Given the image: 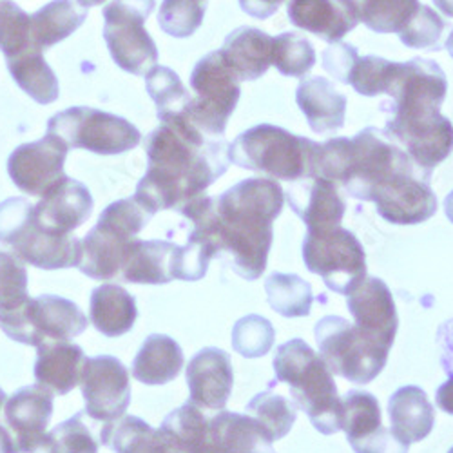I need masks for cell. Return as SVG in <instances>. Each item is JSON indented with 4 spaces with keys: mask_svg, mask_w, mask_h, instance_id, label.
<instances>
[{
    "mask_svg": "<svg viewBox=\"0 0 453 453\" xmlns=\"http://www.w3.org/2000/svg\"><path fill=\"white\" fill-rule=\"evenodd\" d=\"M283 205L285 193L276 180L247 178L219 196H200L180 212L216 256L229 259L238 276L254 281L267 269L273 223Z\"/></svg>",
    "mask_w": 453,
    "mask_h": 453,
    "instance_id": "1",
    "label": "cell"
},
{
    "mask_svg": "<svg viewBox=\"0 0 453 453\" xmlns=\"http://www.w3.org/2000/svg\"><path fill=\"white\" fill-rule=\"evenodd\" d=\"M143 149L147 171L133 198L153 216L198 200L231 165L229 143L207 136L187 115L162 122Z\"/></svg>",
    "mask_w": 453,
    "mask_h": 453,
    "instance_id": "2",
    "label": "cell"
},
{
    "mask_svg": "<svg viewBox=\"0 0 453 453\" xmlns=\"http://www.w3.org/2000/svg\"><path fill=\"white\" fill-rule=\"evenodd\" d=\"M448 79L435 60L397 62L388 88L385 134L401 145L423 171L441 165L453 150V124L441 115Z\"/></svg>",
    "mask_w": 453,
    "mask_h": 453,
    "instance_id": "3",
    "label": "cell"
},
{
    "mask_svg": "<svg viewBox=\"0 0 453 453\" xmlns=\"http://www.w3.org/2000/svg\"><path fill=\"white\" fill-rule=\"evenodd\" d=\"M273 365L278 383L288 385L296 404L309 415L319 434L342 432L343 399L339 397L332 372L309 343L290 339L280 345Z\"/></svg>",
    "mask_w": 453,
    "mask_h": 453,
    "instance_id": "4",
    "label": "cell"
},
{
    "mask_svg": "<svg viewBox=\"0 0 453 453\" xmlns=\"http://www.w3.org/2000/svg\"><path fill=\"white\" fill-rule=\"evenodd\" d=\"M318 142L292 134L290 131L259 124L229 143L231 164L283 181L312 176Z\"/></svg>",
    "mask_w": 453,
    "mask_h": 453,
    "instance_id": "5",
    "label": "cell"
},
{
    "mask_svg": "<svg viewBox=\"0 0 453 453\" xmlns=\"http://www.w3.org/2000/svg\"><path fill=\"white\" fill-rule=\"evenodd\" d=\"M0 243L29 265L44 271L79 267L81 240L44 231L35 219V205L22 196L0 203Z\"/></svg>",
    "mask_w": 453,
    "mask_h": 453,
    "instance_id": "6",
    "label": "cell"
},
{
    "mask_svg": "<svg viewBox=\"0 0 453 453\" xmlns=\"http://www.w3.org/2000/svg\"><path fill=\"white\" fill-rule=\"evenodd\" d=\"M147 223V216L131 200L112 202L102 211L98 223L81 240L77 269L98 281L120 278L126 254Z\"/></svg>",
    "mask_w": 453,
    "mask_h": 453,
    "instance_id": "7",
    "label": "cell"
},
{
    "mask_svg": "<svg viewBox=\"0 0 453 453\" xmlns=\"http://www.w3.org/2000/svg\"><path fill=\"white\" fill-rule=\"evenodd\" d=\"M314 335L319 356L328 370L350 383L368 385L387 366L390 349L372 342L342 316L319 319Z\"/></svg>",
    "mask_w": 453,
    "mask_h": 453,
    "instance_id": "8",
    "label": "cell"
},
{
    "mask_svg": "<svg viewBox=\"0 0 453 453\" xmlns=\"http://www.w3.org/2000/svg\"><path fill=\"white\" fill-rule=\"evenodd\" d=\"M88 316L71 299L42 294L29 297L15 311H0V328L12 342L39 347L46 342H69L86 332Z\"/></svg>",
    "mask_w": 453,
    "mask_h": 453,
    "instance_id": "9",
    "label": "cell"
},
{
    "mask_svg": "<svg viewBox=\"0 0 453 453\" xmlns=\"http://www.w3.org/2000/svg\"><path fill=\"white\" fill-rule=\"evenodd\" d=\"M157 0H112L104 8V41L122 71L145 77L158 62V48L145 29Z\"/></svg>",
    "mask_w": 453,
    "mask_h": 453,
    "instance_id": "10",
    "label": "cell"
},
{
    "mask_svg": "<svg viewBox=\"0 0 453 453\" xmlns=\"http://www.w3.org/2000/svg\"><path fill=\"white\" fill-rule=\"evenodd\" d=\"M48 133L60 136L69 149H86L100 157L127 153L142 142V133L134 124L88 105L57 112L48 120Z\"/></svg>",
    "mask_w": 453,
    "mask_h": 453,
    "instance_id": "11",
    "label": "cell"
},
{
    "mask_svg": "<svg viewBox=\"0 0 453 453\" xmlns=\"http://www.w3.org/2000/svg\"><path fill=\"white\" fill-rule=\"evenodd\" d=\"M195 91L187 117L200 131L212 138H223L226 124L240 102L242 88L236 73L221 51L205 55L191 73Z\"/></svg>",
    "mask_w": 453,
    "mask_h": 453,
    "instance_id": "12",
    "label": "cell"
},
{
    "mask_svg": "<svg viewBox=\"0 0 453 453\" xmlns=\"http://www.w3.org/2000/svg\"><path fill=\"white\" fill-rule=\"evenodd\" d=\"M303 261L335 294L349 296L366 278L365 249L357 236L342 225L307 231Z\"/></svg>",
    "mask_w": 453,
    "mask_h": 453,
    "instance_id": "13",
    "label": "cell"
},
{
    "mask_svg": "<svg viewBox=\"0 0 453 453\" xmlns=\"http://www.w3.org/2000/svg\"><path fill=\"white\" fill-rule=\"evenodd\" d=\"M406 150L390 140L385 131L366 127L350 138L342 187L349 196L368 202L372 188L390 174L413 165Z\"/></svg>",
    "mask_w": 453,
    "mask_h": 453,
    "instance_id": "14",
    "label": "cell"
},
{
    "mask_svg": "<svg viewBox=\"0 0 453 453\" xmlns=\"http://www.w3.org/2000/svg\"><path fill=\"white\" fill-rule=\"evenodd\" d=\"M432 174L418 164L404 167L377 183L368 196L380 216L394 225H419L437 212Z\"/></svg>",
    "mask_w": 453,
    "mask_h": 453,
    "instance_id": "15",
    "label": "cell"
},
{
    "mask_svg": "<svg viewBox=\"0 0 453 453\" xmlns=\"http://www.w3.org/2000/svg\"><path fill=\"white\" fill-rule=\"evenodd\" d=\"M81 387L84 411L95 421H117L124 418L131 404V377L126 365L115 356L86 357Z\"/></svg>",
    "mask_w": 453,
    "mask_h": 453,
    "instance_id": "16",
    "label": "cell"
},
{
    "mask_svg": "<svg viewBox=\"0 0 453 453\" xmlns=\"http://www.w3.org/2000/svg\"><path fill=\"white\" fill-rule=\"evenodd\" d=\"M67 143L48 133L44 138L19 145L8 158V174L29 196H44L64 176Z\"/></svg>",
    "mask_w": 453,
    "mask_h": 453,
    "instance_id": "17",
    "label": "cell"
},
{
    "mask_svg": "<svg viewBox=\"0 0 453 453\" xmlns=\"http://www.w3.org/2000/svg\"><path fill=\"white\" fill-rule=\"evenodd\" d=\"M53 392L35 383L17 390L6 401V421L15 437L19 453H44L48 425L53 418Z\"/></svg>",
    "mask_w": 453,
    "mask_h": 453,
    "instance_id": "18",
    "label": "cell"
},
{
    "mask_svg": "<svg viewBox=\"0 0 453 453\" xmlns=\"http://www.w3.org/2000/svg\"><path fill=\"white\" fill-rule=\"evenodd\" d=\"M347 307L356 326L372 342L392 349L399 328L394 296L381 278L366 276L349 296Z\"/></svg>",
    "mask_w": 453,
    "mask_h": 453,
    "instance_id": "19",
    "label": "cell"
},
{
    "mask_svg": "<svg viewBox=\"0 0 453 453\" xmlns=\"http://www.w3.org/2000/svg\"><path fill=\"white\" fill-rule=\"evenodd\" d=\"M273 442L250 415L219 410L207 418L193 453H274Z\"/></svg>",
    "mask_w": 453,
    "mask_h": 453,
    "instance_id": "20",
    "label": "cell"
},
{
    "mask_svg": "<svg viewBox=\"0 0 453 453\" xmlns=\"http://www.w3.org/2000/svg\"><path fill=\"white\" fill-rule=\"evenodd\" d=\"M93 207L89 188L79 180L64 176L35 205V219L44 231L67 236L91 218Z\"/></svg>",
    "mask_w": 453,
    "mask_h": 453,
    "instance_id": "21",
    "label": "cell"
},
{
    "mask_svg": "<svg viewBox=\"0 0 453 453\" xmlns=\"http://www.w3.org/2000/svg\"><path fill=\"white\" fill-rule=\"evenodd\" d=\"M234 372L231 356L221 349L207 347L187 365V387L191 401L200 410H225L231 397Z\"/></svg>",
    "mask_w": 453,
    "mask_h": 453,
    "instance_id": "22",
    "label": "cell"
},
{
    "mask_svg": "<svg viewBox=\"0 0 453 453\" xmlns=\"http://www.w3.org/2000/svg\"><path fill=\"white\" fill-rule=\"evenodd\" d=\"M290 183L288 205L309 231L342 225L347 205L335 183L319 176H305Z\"/></svg>",
    "mask_w": 453,
    "mask_h": 453,
    "instance_id": "23",
    "label": "cell"
},
{
    "mask_svg": "<svg viewBox=\"0 0 453 453\" xmlns=\"http://www.w3.org/2000/svg\"><path fill=\"white\" fill-rule=\"evenodd\" d=\"M296 102L311 129L318 134L335 133L345 126L347 96L325 77L301 79L296 89Z\"/></svg>",
    "mask_w": 453,
    "mask_h": 453,
    "instance_id": "24",
    "label": "cell"
},
{
    "mask_svg": "<svg viewBox=\"0 0 453 453\" xmlns=\"http://www.w3.org/2000/svg\"><path fill=\"white\" fill-rule=\"evenodd\" d=\"M290 22L325 42H339L359 22L342 0H290L287 8Z\"/></svg>",
    "mask_w": 453,
    "mask_h": 453,
    "instance_id": "25",
    "label": "cell"
},
{
    "mask_svg": "<svg viewBox=\"0 0 453 453\" xmlns=\"http://www.w3.org/2000/svg\"><path fill=\"white\" fill-rule=\"evenodd\" d=\"M219 51L240 82H252L263 77L273 64V36L261 29L242 26L225 36Z\"/></svg>",
    "mask_w": 453,
    "mask_h": 453,
    "instance_id": "26",
    "label": "cell"
},
{
    "mask_svg": "<svg viewBox=\"0 0 453 453\" xmlns=\"http://www.w3.org/2000/svg\"><path fill=\"white\" fill-rule=\"evenodd\" d=\"M86 354L69 342H46L36 347L35 380L58 395L81 385Z\"/></svg>",
    "mask_w": 453,
    "mask_h": 453,
    "instance_id": "27",
    "label": "cell"
},
{
    "mask_svg": "<svg viewBox=\"0 0 453 453\" xmlns=\"http://www.w3.org/2000/svg\"><path fill=\"white\" fill-rule=\"evenodd\" d=\"M392 434L404 444L421 442L435 425V408L426 392L415 385L401 387L388 401Z\"/></svg>",
    "mask_w": 453,
    "mask_h": 453,
    "instance_id": "28",
    "label": "cell"
},
{
    "mask_svg": "<svg viewBox=\"0 0 453 453\" xmlns=\"http://www.w3.org/2000/svg\"><path fill=\"white\" fill-rule=\"evenodd\" d=\"M100 442L117 453H181L165 430H157L134 415L104 425Z\"/></svg>",
    "mask_w": 453,
    "mask_h": 453,
    "instance_id": "29",
    "label": "cell"
},
{
    "mask_svg": "<svg viewBox=\"0 0 453 453\" xmlns=\"http://www.w3.org/2000/svg\"><path fill=\"white\" fill-rule=\"evenodd\" d=\"M174 245L164 240L136 238L126 254L120 280L136 285H165L173 281Z\"/></svg>",
    "mask_w": 453,
    "mask_h": 453,
    "instance_id": "30",
    "label": "cell"
},
{
    "mask_svg": "<svg viewBox=\"0 0 453 453\" xmlns=\"http://www.w3.org/2000/svg\"><path fill=\"white\" fill-rule=\"evenodd\" d=\"M183 361V350L173 337L150 334L133 361V375L149 387L167 385L180 375Z\"/></svg>",
    "mask_w": 453,
    "mask_h": 453,
    "instance_id": "31",
    "label": "cell"
},
{
    "mask_svg": "<svg viewBox=\"0 0 453 453\" xmlns=\"http://www.w3.org/2000/svg\"><path fill=\"white\" fill-rule=\"evenodd\" d=\"M138 318L136 299L124 287L104 283L91 292L89 319L105 337L127 334Z\"/></svg>",
    "mask_w": 453,
    "mask_h": 453,
    "instance_id": "32",
    "label": "cell"
},
{
    "mask_svg": "<svg viewBox=\"0 0 453 453\" xmlns=\"http://www.w3.org/2000/svg\"><path fill=\"white\" fill-rule=\"evenodd\" d=\"M88 19V10L74 0H51L31 15V36L35 46L46 51L65 41Z\"/></svg>",
    "mask_w": 453,
    "mask_h": 453,
    "instance_id": "33",
    "label": "cell"
},
{
    "mask_svg": "<svg viewBox=\"0 0 453 453\" xmlns=\"http://www.w3.org/2000/svg\"><path fill=\"white\" fill-rule=\"evenodd\" d=\"M12 79L36 104L50 105L58 100L60 84L55 71L44 58V51L29 50L15 58L6 60Z\"/></svg>",
    "mask_w": 453,
    "mask_h": 453,
    "instance_id": "34",
    "label": "cell"
},
{
    "mask_svg": "<svg viewBox=\"0 0 453 453\" xmlns=\"http://www.w3.org/2000/svg\"><path fill=\"white\" fill-rule=\"evenodd\" d=\"M357 22L375 33H399L411 15L418 12L419 0H342Z\"/></svg>",
    "mask_w": 453,
    "mask_h": 453,
    "instance_id": "35",
    "label": "cell"
},
{
    "mask_svg": "<svg viewBox=\"0 0 453 453\" xmlns=\"http://www.w3.org/2000/svg\"><path fill=\"white\" fill-rule=\"evenodd\" d=\"M145 89L157 105L160 124L187 115L188 105L193 102L181 79L165 65H155L145 74Z\"/></svg>",
    "mask_w": 453,
    "mask_h": 453,
    "instance_id": "36",
    "label": "cell"
},
{
    "mask_svg": "<svg viewBox=\"0 0 453 453\" xmlns=\"http://www.w3.org/2000/svg\"><path fill=\"white\" fill-rule=\"evenodd\" d=\"M265 292L271 309L287 319L307 318L312 311V287L297 274L273 273L265 280Z\"/></svg>",
    "mask_w": 453,
    "mask_h": 453,
    "instance_id": "37",
    "label": "cell"
},
{
    "mask_svg": "<svg viewBox=\"0 0 453 453\" xmlns=\"http://www.w3.org/2000/svg\"><path fill=\"white\" fill-rule=\"evenodd\" d=\"M245 410L247 415H250L273 441L283 439L297 419V404L273 392H261L254 395Z\"/></svg>",
    "mask_w": 453,
    "mask_h": 453,
    "instance_id": "38",
    "label": "cell"
},
{
    "mask_svg": "<svg viewBox=\"0 0 453 453\" xmlns=\"http://www.w3.org/2000/svg\"><path fill=\"white\" fill-rule=\"evenodd\" d=\"M383 426L381 406L370 392L350 390L343 399L342 430L350 444L359 442Z\"/></svg>",
    "mask_w": 453,
    "mask_h": 453,
    "instance_id": "39",
    "label": "cell"
},
{
    "mask_svg": "<svg viewBox=\"0 0 453 453\" xmlns=\"http://www.w3.org/2000/svg\"><path fill=\"white\" fill-rule=\"evenodd\" d=\"M273 64L283 77L303 79L316 64V50L303 35L287 31L273 39Z\"/></svg>",
    "mask_w": 453,
    "mask_h": 453,
    "instance_id": "40",
    "label": "cell"
},
{
    "mask_svg": "<svg viewBox=\"0 0 453 453\" xmlns=\"http://www.w3.org/2000/svg\"><path fill=\"white\" fill-rule=\"evenodd\" d=\"M29 50H39L31 36V15L13 0H0V51L10 60Z\"/></svg>",
    "mask_w": 453,
    "mask_h": 453,
    "instance_id": "41",
    "label": "cell"
},
{
    "mask_svg": "<svg viewBox=\"0 0 453 453\" xmlns=\"http://www.w3.org/2000/svg\"><path fill=\"white\" fill-rule=\"evenodd\" d=\"M274 339L276 330L267 318L249 314L234 323L231 343L234 352H238L242 357L256 359L267 356L273 350Z\"/></svg>",
    "mask_w": 453,
    "mask_h": 453,
    "instance_id": "42",
    "label": "cell"
},
{
    "mask_svg": "<svg viewBox=\"0 0 453 453\" xmlns=\"http://www.w3.org/2000/svg\"><path fill=\"white\" fill-rule=\"evenodd\" d=\"M446 27L448 22L435 13V10L426 4H419L418 12L411 15L408 24L397 35L406 48L439 51L444 48L441 42Z\"/></svg>",
    "mask_w": 453,
    "mask_h": 453,
    "instance_id": "43",
    "label": "cell"
},
{
    "mask_svg": "<svg viewBox=\"0 0 453 453\" xmlns=\"http://www.w3.org/2000/svg\"><path fill=\"white\" fill-rule=\"evenodd\" d=\"M207 0H164L158 12L162 31L174 39H188L203 24Z\"/></svg>",
    "mask_w": 453,
    "mask_h": 453,
    "instance_id": "44",
    "label": "cell"
},
{
    "mask_svg": "<svg viewBox=\"0 0 453 453\" xmlns=\"http://www.w3.org/2000/svg\"><path fill=\"white\" fill-rule=\"evenodd\" d=\"M84 413H74L57 425L48 434L44 453H98V442L84 423Z\"/></svg>",
    "mask_w": 453,
    "mask_h": 453,
    "instance_id": "45",
    "label": "cell"
},
{
    "mask_svg": "<svg viewBox=\"0 0 453 453\" xmlns=\"http://www.w3.org/2000/svg\"><path fill=\"white\" fill-rule=\"evenodd\" d=\"M216 256L214 249L191 233L185 245H174L173 254V280L180 281H198L202 280L211 265V259Z\"/></svg>",
    "mask_w": 453,
    "mask_h": 453,
    "instance_id": "46",
    "label": "cell"
},
{
    "mask_svg": "<svg viewBox=\"0 0 453 453\" xmlns=\"http://www.w3.org/2000/svg\"><path fill=\"white\" fill-rule=\"evenodd\" d=\"M397 62H390L383 57L366 55L359 57L350 74L349 84L363 96H380L387 95L392 84Z\"/></svg>",
    "mask_w": 453,
    "mask_h": 453,
    "instance_id": "47",
    "label": "cell"
},
{
    "mask_svg": "<svg viewBox=\"0 0 453 453\" xmlns=\"http://www.w3.org/2000/svg\"><path fill=\"white\" fill-rule=\"evenodd\" d=\"M27 299V271L24 261L13 252L0 249V311H15Z\"/></svg>",
    "mask_w": 453,
    "mask_h": 453,
    "instance_id": "48",
    "label": "cell"
},
{
    "mask_svg": "<svg viewBox=\"0 0 453 453\" xmlns=\"http://www.w3.org/2000/svg\"><path fill=\"white\" fill-rule=\"evenodd\" d=\"M357 60V48L347 42H334L323 51V69L342 84H349Z\"/></svg>",
    "mask_w": 453,
    "mask_h": 453,
    "instance_id": "49",
    "label": "cell"
},
{
    "mask_svg": "<svg viewBox=\"0 0 453 453\" xmlns=\"http://www.w3.org/2000/svg\"><path fill=\"white\" fill-rule=\"evenodd\" d=\"M356 453H408V444L401 442L392 430L381 426L370 437L350 444Z\"/></svg>",
    "mask_w": 453,
    "mask_h": 453,
    "instance_id": "50",
    "label": "cell"
},
{
    "mask_svg": "<svg viewBox=\"0 0 453 453\" xmlns=\"http://www.w3.org/2000/svg\"><path fill=\"white\" fill-rule=\"evenodd\" d=\"M441 366L448 377H453V318L446 319L437 330Z\"/></svg>",
    "mask_w": 453,
    "mask_h": 453,
    "instance_id": "51",
    "label": "cell"
},
{
    "mask_svg": "<svg viewBox=\"0 0 453 453\" xmlns=\"http://www.w3.org/2000/svg\"><path fill=\"white\" fill-rule=\"evenodd\" d=\"M285 0H240V8L257 20H267L271 19Z\"/></svg>",
    "mask_w": 453,
    "mask_h": 453,
    "instance_id": "52",
    "label": "cell"
},
{
    "mask_svg": "<svg viewBox=\"0 0 453 453\" xmlns=\"http://www.w3.org/2000/svg\"><path fill=\"white\" fill-rule=\"evenodd\" d=\"M435 399H437V406L442 411L453 415V377H448V381L439 387Z\"/></svg>",
    "mask_w": 453,
    "mask_h": 453,
    "instance_id": "53",
    "label": "cell"
},
{
    "mask_svg": "<svg viewBox=\"0 0 453 453\" xmlns=\"http://www.w3.org/2000/svg\"><path fill=\"white\" fill-rule=\"evenodd\" d=\"M434 4L441 13L453 19V0H434Z\"/></svg>",
    "mask_w": 453,
    "mask_h": 453,
    "instance_id": "54",
    "label": "cell"
},
{
    "mask_svg": "<svg viewBox=\"0 0 453 453\" xmlns=\"http://www.w3.org/2000/svg\"><path fill=\"white\" fill-rule=\"evenodd\" d=\"M444 212H446L448 219L453 223V191L444 200Z\"/></svg>",
    "mask_w": 453,
    "mask_h": 453,
    "instance_id": "55",
    "label": "cell"
},
{
    "mask_svg": "<svg viewBox=\"0 0 453 453\" xmlns=\"http://www.w3.org/2000/svg\"><path fill=\"white\" fill-rule=\"evenodd\" d=\"M77 3H79L82 8L89 10V8H95V6H100V4H104L105 0H77Z\"/></svg>",
    "mask_w": 453,
    "mask_h": 453,
    "instance_id": "56",
    "label": "cell"
},
{
    "mask_svg": "<svg viewBox=\"0 0 453 453\" xmlns=\"http://www.w3.org/2000/svg\"><path fill=\"white\" fill-rule=\"evenodd\" d=\"M444 50L449 53V57L453 58V29L449 31V35H448V39H446V42H444Z\"/></svg>",
    "mask_w": 453,
    "mask_h": 453,
    "instance_id": "57",
    "label": "cell"
},
{
    "mask_svg": "<svg viewBox=\"0 0 453 453\" xmlns=\"http://www.w3.org/2000/svg\"><path fill=\"white\" fill-rule=\"evenodd\" d=\"M4 403H6V392H4L3 388H0V410H3Z\"/></svg>",
    "mask_w": 453,
    "mask_h": 453,
    "instance_id": "58",
    "label": "cell"
},
{
    "mask_svg": "<svg viewBox=\"0 0 453 453\" xmlns=\"http://www.w3.org/2000/svg\"><path fill=\"white\" fill-rule=\"evenodd\" d=\"M448 453H453V446H451V448H449V449H448Z\"/></svg>",
    "mask_w": 453,
    "mask_h": 453,
    "instance_id": "59",
    "label": "cell"
}]
</instances>
